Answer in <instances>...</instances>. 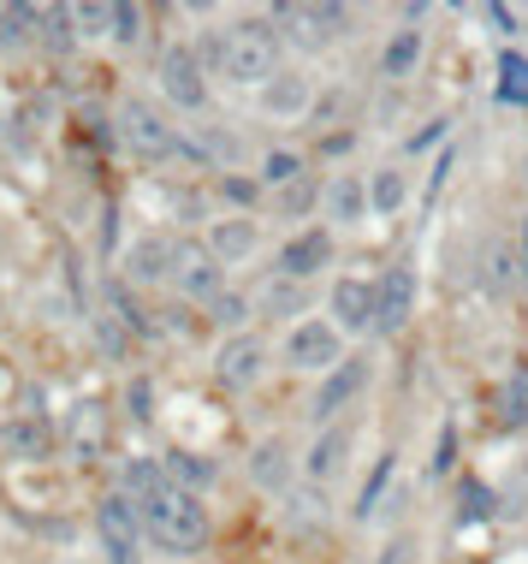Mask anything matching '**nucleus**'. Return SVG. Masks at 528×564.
I'll return each instance as SVG.
<instances>
[{"label":"nucleus","instance_id":"1","mask_svg":"<svg viewBox=\"0 0 528 564\" xmlns=\"http://www.w3.org/2000/svg\"><path fill=\"white\" fill-rule=\"evenodd\" d=\"M279 54H285V42L267 19H238V24H226V30L208 36V66H215L226 84H244V89L274 84L285 72Z\"/></svg>","mask_w":528,"mask_h":564},{"label":"nucleus","instance_id":"2","mask_svg":"<svg viewBox=\"0 0 528 564\" xmlns=\"http://www.w3.org/2000/svg\"><path fill=\"white\" fill-rule=\"evenodd\" d=\"M143 535L161 546L167 558H196L208 541H215V523H208V506L185 487H161V494L143 499Z\"/></svg>","mask_w":528,"mask_h":564},{"label":"nucleus","instance_id":"3","mask_svg":"<svg viewBox=\"0 0 528 564\" xmlns=\"http://www.w3.org/2000/svg\"><path fill=\"white\" fill-rule=\"evenodd\" d=\"M344 357H351V350H344V333L333 322H321V315H304V322L285 333V362L304 369V375H333Z\"/></svg>","mask_w":528,"mask_h":564},{"label":"nucleus","instance_id":"4","mask_svg":"<svg viewBox=\"0 0 528 564\" xmlns=\"http://www.w3.org/2000/svg\"><path fill=\"white\" fill-rule=\"evenodd\" d=\"M274 24L297 42V48H333L344 36V24H351V12L327 7V0H285V7H274Z\"/></svg>","mask_w":528,"mask_h":564},{"label":"nucleus","instance_id":"5","mask_svg":"<svg viewBox=\"0 0 528 564\" xmlns=\"http://www.w3.org/2000/svg\"><path fill=\"white\" fill-rule=\"evenodd\" d=\"M119 137H125V149H131V155H143V161L185 155V137L148 108V101H125V108H119Z\"/></svg>","mask_w":528,"mask_h":564},{"label":"nucleus","instance_id":"6","mask_svg":"<svg viewBox=\"0 0 528 564\" xmlns=\"http://www.w3.org/2000/svg\"><path fill=\"white\" fill-rule=\"evenodd\" d=\"M155 78H161V96H167L173 108H185V113H196L208 101V66H202V54H196L190 42H173V48L161 54Z\"/></svg>","mask_w":528,"mask_h":564},{"label":"nucleus","instance_id":"7","mask_svg":"<svg viewBox=\"0 0 528 564\" xmlns=\"http://www.w3.org/2000/svg\"><path fill=\"white\" fill-rule=\"evenodd\" d=\"M167 280L178 285V297H196V303H215L226 292V268L215 262V250H208V243H196V238H178Z\"/></svg>","mask_w":528,"mask_h":564},{"label":"nucleus","instance_id":"8","mask_svg":"<svg viewBox=\"0 0 528 564\" xmlns=\"http://www.w3.org/2000/svg\"><path fill=\"white\" fill-rule=\"evenodd\" d=\"M362 392H369V357H344L333 375H321V387H315V399H309V416L321 422V429H333Z\"/></svg>","mask_w":528,"mask_h":564},{"label":"nucleus","instance_id":"9","mask_svg":"<svg viewBox=\"0 0 528 564\" xmlns=\"http://www.w3.org/2000/svg\"><path fill=\"white\" fill-rule=\"evenodd\" d=\"M96 529H101V541H108L113 564H138V541H148L138 499H131V494H108L96 506Z\"/></svg>","mask_w":528,"mask_h":564},{"label":"nucleus","instance_id":"10","mask_svg":"<svg viewBox=\"0 0 528 564\" xmlns=\"http://www.w3.org/2000/svg\"><path fill=\"white\" fill-rule=\"evenodd\" d=\"M416 315V268H386L381 280H374V333L392 339V333H404Z\"/></svg>","mask_w":528,"mask_h":564},{"label":"nucleus","instance_id":"11","mask_svg":"<svg viewBox=\"0 0 528 564\" xmlns=\"http://www.w3.org/2000/svg\"><path fill=\"white\" fill-rule=\"evenodd\" d=\"M267 369V345L255 339V333H232L220 350H215V380L226 392H250L255 380Z\"/></svg>","mask_w":528,"mask_h":564},{"label":"nucleus","instance_id":"12","mask_svg":"<svg viewBox=\"0 0 528 564\" xmlns=\"http://www.w3.org/2000/svg\"><path fill=\"white\" fill-rule=\"evenodd\" d=\"M321 268H333V232L327 226H304V232H292L279 243V262H274V273H285V280H315Z\"/></svg>","mask_w":528,"mask_h":564},{"label":"nucleus","instance_id":"13","mask_svg":"<svg viewBox=\"0 0 528 564\" xmlns=\"http://www.w3.org/2000/svg\"><path fill=\"white\" fill-rule=\"evenodd\" d=\"M0 452L12 457V464H36V457L54 452V422L42 416V410H19V416L0 422Z\"/></svg>","mask_w":528,"mask_h":564},{"label":"nucleus","instance_id":"14","mask_svg":"<svg viewBox=\"0 0 528 564\" xmlns=\"http://www.w3.org/2000/svg\"><path fill=\"white\" fill-rule=\"evenodd\" d=\"M475 268H481V292H487V297H510L528 280L522 243H510V238H487V250H481Z\"/></svg>","mask_w":528,"mask_h":564},{"label":"nucleus","instance_id":"15","mask_svg":"<svg viewBox=\"0 0 528 564\" xmlns=\"http://www.w3.org/2000/svg\"><path fill=\"white\" fill-rule=\"evenodd\" d=\"M351 446H356V429H351V422H333V429H321V434H315V446H309V457H304V476H309L315 487H327L333 476H344V464H351Z\"/></svg>","mask_w":528,"mask_h":564},{"label":"nucleus","instance_id":"16","mask_svg":"<svg viewBox=\"0 0 528 564\" xmlns=\"http://www.w3.org/2000/svg\"><path fill=\"white\" fill-rule=\"evenodd\" d=\"M333 327L339 333H374V280H356V273H344L333 280Z\"/></svg>","mask_w":528,"mask_h":564},{"label":"nucleus","instance_id":"17","mask_svg":"<svg viewBox=\"0 0 528 564\" xmlns=\"http://www.w3.org/2000/svg\"><path fill=\"white\" fill-rule=\"evenodd\" d=\"M321 208H327V220H333V226H362L374 215V208H369V178H362V173H333L321 185Z\"/></svg>","mask_w":528,"mask_h":564},{"label":"nucleus","instance_id":"18","mask_svg":"<svg viewBox=\"0 0 528 564\" xmlns=\"http://www.w3.org/2000/svg\"><path fill=\"white\" fill-rule=\"evenodd\" d=\"M309 108H315V78H304V72H279V78L262 89V113L267 119L297 126V119H309Z\"/></svg>","mask_w":528,"mask_h":564},{"label":"nucleus","instance_id":"19","mask_svg":"<svg viewBox=\"0 0 528 564\" xmlns=\"http://www.w3.org/2000/svg\"><path fill=\"white\" fill-rule=\"evenodd\" d=\"M208 250H215V262L220 268H238V262H250L255 256V243H262V226L255 220H244V215H226V220H215L208 226Z\"/></svg>","mask_w":528,"mask_h":564},{"label":"nucleus","instance_id":"20","mask_svg":"<svg viewBox=\"0 0 528 564\" xmlns=\"http://www.w3.org/2000/svg\"><path fill=\"white\" fill-rule=\"evenodd\" d=\"M292 476H297V457L285 446L279 434H267L262 446L250 452V481L262 487V494H292Z\"/></svg>","mask_w":528,"mask_h":564},{"label":"nucleus","instance_id":"21","mask_svg":"<svg viewBox=\"0 0 528 564\" xmlns=\"http://www.w3.org/2000/svg\"><path fill=\"white\" fill-rule=\"evenodd\" d=\"M173 250H178V238H167V232L138 238V243L125 250V280H131V285H155V280H167V273H173Z\"/></svg>","mask_w":528,"mask_h":564},{"label":"nucleus","instance_id":"22","mask_svg":"<svg viewBox=\"0 0 528 564\" xmlns=\"http://www.w3.org/2000/svg\"><path fill=\"white\" fill-rule=\"evenodd\" d=\"M250 303H255V315L285 322V315H304L309 310V285L304 280H285V273H267V280L250 292Z\"/></svg>","mask_w":528,"mask_h":564},{"label":"nucleus","instance_id":"23","mask_svg":"<svg viewBox=\"0 0 528 564\" xmlns=\"http://www.w3.org/2000/svg\"><path fill=\"white\" fill-rule=\"evenodd\" d=\"M428 59V30H392V42L381 48V78L392 84H404V78H416V66Z\"/></svg>","mask_w":528,"mask_h":564},{"label":"nucleus","instance_id":"24","mask_svg":"<svg viewBox=\"0 0 528 564\" xmlns=\"http://www.w3.org/2000/svg\"><path fill=\"white\" fill-rule=\"evenodd\" d=\"M297 178H309V161L297 155V149H267L262 155V191H285V185H297Z\"/></svg>","mask_w":528,"mask_h":564},{"label":"nucleus","instance_id":"25","mask_svg":"<svg viewBox=\"0 0 528 564\" xmlns=\"http://www.w3.org/2000/svg\"><path fill=\"white\" fill-rule=\"evenodd\" d=\"M167 481L173 487H185V494H196V487H208L215 481V464H208V457H196V452H167Z\"/></svg>","mask_w":528,"mask_h":564},{"label":"nucleus","instance_id":"26","mask_svg":"<svg viewBox=\"0 0 528 564\" xmlns=\"http://www.w3.org/2000/svg\"><path fill=\"white\" fill-rule=\"evenodd\" d=\"M404 196H410V185H404L398 166H381V173L369 178V208H374V215H398Z\"/></svg>","mask_w":528,"mask_h":564},{"label":"nucleus","instance_id":"27","mask_svg":"<svg viewBox=\"0 0 528 564\" xmlns=\"http://www.w3.org/2000/svg\"><path fill=\"white\" fill-rule=\"evenodd\" d=\"M499 416H505V429H522V422H528V362L505 375V387H499Z\"/></svg>","mask_w":528,"mask_h":564},{"label":"nucleus","instance_id":"28","mask_svg":"<svg viewBox=\"0 0 528 564\" xmlns=\"http://www.w3.org/2000/svg\"><path fill=\"white\" fill-rule=\"evenodd\" d=\"M392 469H398V452H381V464H374V476L362 481V494H356V523H369V517L381 511V494H386Z\"/></svg>","mask_w":528,"mask_h":564},{"label":"nucleus","instance_id":"29","mask_svg":"<svg viewBox=\"0 0 528 564\" xmlns=\"http://www.w3.org/2000/svg\"><path fill=\"white\" fill-rule=\"evenodd\" d=\"M208 310H215V327H226V339H232V333H244V322L255 315V303H250L244 292H220Z\"/></svg>","mask_w":528,"mask_h":564},{"label":"nucleus","instance_id":"30","mask_svg":"<svg viewBox=\"0 0 528 564\" xmlns=\"http://www.w3.org/2000/svg\"><path fill=\"white\" fill-rule=\"evenodd\" d=\"M66 19L78 24V36H113V7H101V0H89V7H66Z\"/></svg>","mask_w":528,"mask_h":564},{"label":"nucleus","instance_id":"31","mask_svg":"<svg viewBox=\"0 0 528 564\" xmlns=\"http://www.w3.org/2000/svg\"><path fill=\"white\" fill-rule=\"evenodd\" d=\"M274 196H279L285 215H309V208L321 203V185H315V178H297V185H285V191H274Z\"/></svg>","mask_w":528,"mask_h":564},{"label":"nucleus","instance_id":"32","mask_svg":"<svg viewBox=\"0 0 528 564\" xmlns=\"http://www.w3.org/2000/svg\"><path fill=\"white\" fill-rule=\"evenodd\" d=\"M374 564H421V541L416 535H392V541H381Z\"/></svg>","mask_w":528,"mask_h":564},{"label":"nucleus","instance_id":"33","mask_svg":"<svg viewBox=\"0 0 528 564\" xmlns=\"http://www.w3.org/2000/svg\"><path fill=\"white\" fill-rule=\"evenodd\" d=\"M499 72H505V96H510V101H528V59L505 54V59H499Z\"/></svg>","mask_w":528,"mask_h":564},{"label":"nucleus","instance_id":"34","mask_svg":"<svg viewBox=\"0 0 528 564\" xmlns=\"http://www.w3.org/2000/svg\"><path fill=\"white\" fill-rule=\"evenodd\" d=\"M113 36L119 42H138L143 36V7H113Z\"/></svg>","mask_w":528,"mask_h":564},{"label":"nucleus","instance_id":"35","mask_svg":"<svg viewBox=\"0 0 528 564\" xmlns=\"http://www.w3.org/2000/svg\"><path fill=\"white\" fill-rule=\"evenodd\" d=\"M220 196H226V203H255V196H262V185H250V178H232V173H226V178H220Z\"/></svg>","mask_w":528,"mask_h":564},{"label":"nucleus","instance_id":"36","mask_svg":"<svg viewBox=\"0 0 528 564\" xmlns=\"http://www.w3.org/2000/svg\"><path fill=\"white\" fill-rule=\"evenodd\" d=\"M522 268H528V220H522Z\"/></svg>","mask_w":528,"mask_h":564},{"label":"nucleus","instance_id":"37","mask_svg":"<svg viewBox=\"0 0 528 564\" xmlns=\"http://www.w3.org/2000/svg\"><path fill=\"white\" fill-rule=\"evenodd\" d=\"M522 469H528V457H522Z\"/></svg>","mask_w":528,"mask_h":564}]
</instances>
